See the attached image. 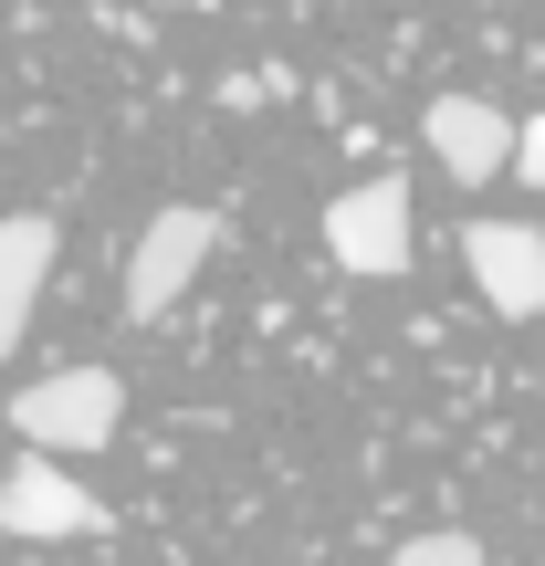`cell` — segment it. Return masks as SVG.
I'll use <instances>...</instances> for the list:
<instances>
[{"mask_svg": "<svg viewBox=\"0 0 545 566\" xmlns=\"http://www.w3.org/2000/svg\"><path fill=\"white\" fill-rule=\"evenodd\" d=\"M126 420V378L116 367H53V378H32L11 399V430L21 451H42V462H74V451H105Z\"/></svg>", "mask_w": 545, "mask_h": 566, "instance_id": "cell-1", "label": "cell"}, {"mask_svg": "<svg viewBox=\"0 0 545 566\" xmlns=\"http://www.w3.org/2000/svg\"><path fill=\"white\" fill-rule=\"evenodd\" d=\"M325 252L357 283H399L409 273V179H357L325 200Z\"/></svg>", "mask_w": 545, "mask_h": 566, "instance_id": "cell-2", "label": "cell"}, {"mask_svg": "<svg viewBox=\"0 0 545 566\" xmlns=\"http://www.w3.org/2000/svg\"><path fill=\"white\" fill-rule=\"evenodd\" d=\"M210 252H221V221H210V210H189V200H179V210H158V221L137 231V252H126V315L158 325L168 304L200 283Z\"/></svg>", "mask_w": 545, "mask_h": 566, "instance_id": "cell-3", "label": "cell"}, {"mask_svg": "<svg viewBox=\"0 0 545 566\" xmlns=\"http://www.w3.org/2000/svg\"><path fill=\"white\" fill-rule=\"evenodd\" d=\"M95 525H105V504L63 462L21 451V462L0 472V535H21V546H63V535H95Z\"/></svg>", "mask_w": 545, "mask_h": 566, "instance_id": "cell-4", "label": "cell"}, {"mask_svg": "<svg viewBox=\"0 0 545 566\" xmlns=\"http://www.w3.org/2000/svg\"><path fill=\"white\" fill-rule=\"evenodd\" d=\"M462 263H472V283H483V304L504 325H535L545 315V231H525V221H472L462 231Z\"/></svg>", "mask_w": 545, "mask_h": 566, "instance_id": "cell-5", "label": "cell"}, {"mask_svg": "<svg viewBox=\"0 0 545 566\" xmlns=\"http://www.w3.org/2000/svg\"><path fill=\"white\" fill-rule=\"evenodd\" d=\"M420 137H430V158H441L451 179H504L525 126H514L493 95H430L420 105Z\"/></svg>", "mask_w": 545, "mask_h": 566, "instance_id": "cell-6", "label": "cell"}, {"mask_svg": "<svg viewBox=\"0 0 545 566\" xmlns=\"http://www.w3.org/2000/svg\"><path fill=\"white\" fill-rule=\"evenodd\" d=\"M53 252H63L53 210H11V221H0V357H11L21 325H32L42 283H53Z\"/></svg>", "mask_w": 545, "mask_h": 566, "instance_id": "cell-7", "label": "cell"}, {"mask_svg": "<svg viewBox=\"0 0 545 566\" xmlns=\"http://www.w3.org/2000/svg\"><path fill=\"white\" fill-rule=\"evenodd\" d=\"M388 566H493V556H483V535L430 525V535H399V556H388Z\"/></svg>", "mask_w": 545, "mask_h": 566, "instance_id": "cell-8", "label": "cell"}, {"mask_svg": "<svg viewBox=\"0 0 545 566\" xmlns=\"http://www.w3.org/2000/svg\"><path fill=\"white\" fill-rule=\"evenodd\" d=\"M514 168H525V189H545V116H525V137H514Z\"/></svg>", "mask_w": 545, "mask_h": 566, "instance_id": "cell-9", "label": "cell"}]
</instances>
